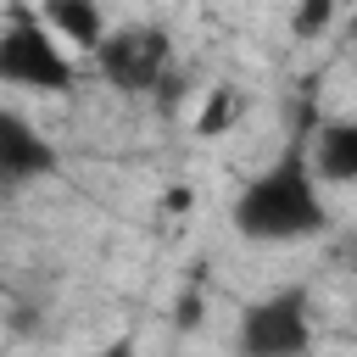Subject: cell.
Wrapping results in <instances>:
<instances>
[{
  "label": "cell",
  "instance_id": "cell-8",
  "mask_svg": "<svg viewBox=\"0 0 357 357\" xmlns=\"http://www.w3.org/2000/svg\"><path fill=\"white\" fill-rule=\"evenodd\" d=\"M240 117H245V89H240V84H212V89H206V106H201V117H195V134H201V139H218V134H229Z\"/></svg>",
  "mask_w": 357,
  "mask_h": 357
},
{
  "label": "cell",
  "instance_id": "cell-10",
  "mask_svg": "<svg viewBox=\"0 0 357 357\" xmlns=\"http://www.w3.org/2000/svg\"><path fill=\"white\" fill-rule=\"evenodd\" d=\"M100 357H139V351H134V335H117V340H106V346H100Z\"/></svg>",
  "mask_w": 357,
  "mask_h": 357
},
{
  "label": "cell",
  "instance_id": "cell-2",
  "mask_svg": "<svg viewBox=\"0 0 357 357\" xmlns=\"http://www.w3.org/2000/svg\"><path fill=\"white\" fill-rule=\"evenodd\" d=\"M0 84L28 89V95H73V84H78L67 50L39 22V11L22 0L11 6L6 28H0Z\"/></svg>",
  "mask_w": 357,
  "mask_h": 357
},
{
  "label": "cell",
  "instance_id": "cell-7",
  "mask_svg": "<svg viewBox=\"0 0 357 357\" xmlns=\"http://www.w3.org/2000/svg\"><path fill=\"white\" fill-rule=\"evenodd\" d=\"M39 22H45L56 39L78 45V50H95L100 33H106V11H100V0H39Z\"/></svg>",
  "mask_w": 357,
  "mask_h": 357
},
{
  "label": "cell",
  "instance_id": "cell-9",
  "mask_svg": "<svg viewBox=\"0 0 357 357\" xmlns=\"http://www.w3.org/2000/svg\"><path fill=\"white\" fill-rule=\"evenodd\" d=\"M335 11H340V0H296V11H290V33L307 45V39H324L329 33V22H335Z\"/></svg>",
  "mask_w": 357,
  "mask_h": 357
},
{
  "label": "cell",
  "instance_id": "cell-5",
  "mask_svg": "<svg viewBox=\"0 0 357 357\" xmlns=\"http://www.w3.org/2000/svg\"><path fill=\"white\" fill-rule=\"evenodd\" d=\"M61 173V151L11 106H0V184H39Z\"/></svg>",
  "mask_w": 357,
  "mask_h": 357
},
{
  "label": "cell",
  "instance_id": "cell-4",
  "mask_svg": "<svg viewBox=\"0 0 357 357\" xmlns=\"http://www.w3.org/2000/svg\"><path fill=\"white\" fill-rule=\"evenodd\" d=\"M89 61L117 95H151L173 67V39H167L162 22H123V28L100 33Z\"/></svg>",
  "mask_w": 357,
  "mask_h": 357
},
{
  "label": "cell",
  "instance_id": "cell-3",
  "mask_svg": "<svg viewBox=\"0 0 357 357\" xmlns=\"http://www.w3.org/2000/svg\"><path fill=\"white\" fill-rule=\"evenodd\" d=\"M312 335H318V324H312L307 284H279V290L245 301L234 351L240 357H307L312 351Z\"/></svg>",
  "mask_w": 357,
  "mask_h": 357
},
{
  "label": "cell",
  "instance_id": "cell-6",
  "mask_svg": "<svg viewBox=\"0 0 357 357\" xmlns=\"http://www.w3.org/2000/svg\"><path fill=\"white\" fill-rule=\"evenodd\" d=\"M307 162L324 184H351L357 178V123L351 117H312V145Z\"/></svg>",
  "mask_w": 357,
  "mask_h": 357
},
{
  "label": "cell",
  "instance_id": "cell-1",
  "mask_svg": "<svg viewBox=\"0 0 357 357\" xmlns=\"http://www.w3.org/2000/svg\"><path fill=\"white\" fill-rule=\"evenodd\" d=\"M229 223L251 245H290V240H312L329 229V201L307 162V139H290L257 178H245Z\"/></svg>",
  "mask_w": 357,
  "mask_h": 357
}]
</instances>
